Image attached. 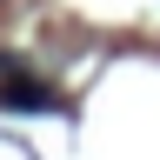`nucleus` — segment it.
I'll return each mask as SVG.
<instances>
[{"label": "nucleus", "instance_id": "obj_1", "mask_svg": "<svg viewBox=\"0 0 160 160\" xmlns=\"http://www.w3.org/2000/svg\"><path fill=\"white\" fill-rule=\"evenodd\" d=\"M7 100H13L20 113H47V107H53V93L33 87V80H7Z\"/></svg>", "mask_w": 160, "mask_h": 160}]
</instances>
